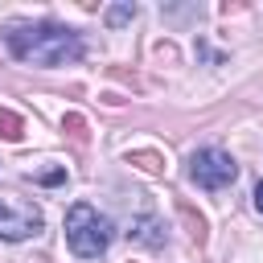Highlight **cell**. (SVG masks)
Wrapping results in <instances>:
<instances>
[{"label": "cell", "instance_id": "obj_1", "mask_svg": "<svg viewBox=\"0 0 263 263\" xmlns=\"http://www.w3.org/2000/svg\"><path fill=\"white\" fill-rule=\"evenodd\" d=\"M4 45L12 58L21 62H33L41 70H53V66H70L82 58V37L78 29L70 25H58V21H29V25H8L4 33Z\"/></svg>", "mask_w": 263, "mask_h": 263}, {"label": "cell", "instance_id": "obj_2", "mask_svg": "<svg viewBox=\"0 0 263 263\" xmlns=\"http://www.w3.org/2000/svg\"><path fill=\"white\" fill-rule=\"evenodd\" d=\"M111 238H115V230H111V222H107L95 205L74 201V205L66 210V242H70V251H74L78 259H99V255L111 247Z\"/></svg>", "mask_w": 263, "mask_h": 263}, {"label": "cell", "instance_id": "obj_3", "mask_svg": "<svg viewBox=\"0 0 263 263\" xmlns=\"http://www.w3.org/2000/svg\"><path fill=\"white\" fill-rule=\"evenodd\" d=\"M189 177L201 189H226L238 177V164H234V156L226 148H197L189 156Z\"/></svg>", "mask_w": 263, "mask_h": 263}, {"label": "cell", "instance_id": "obj_4", "mask_svg": "<svg viewBox=\"0 0 263 263\" xmlns=\"http://www.w3.org/2000/svg\"><path fill=\"white\" fill-rule=\"evenodd\" d=\"M45 218L37 205H25V210H12L8 201H0V238L4 242H25L33 234H41Z\"/></svg>", "mask_w": 263, "mask_h": 263}, {"label": "cell", "instance_id": "obj_5", "mask_svg": "<svg viewBox=\"0 0 263 263\" xmlns=\"http://www.w3.org/2000/svg\"><path fill=\"white\" fill-rule=\"evenodd\" d=\"M127 234H132V242H144V247H164V238H168L164 234V222L156 214H140Z\"/></svg>", "mask_w": 263, "mask_h": 263}, {"label": "cell", "instance_id": "obj_6", "mask_svg": "<svg viewBox=\"0 0 263 263\" xmlns=\"http://www.w3.org/2000/svg\"><path fill=\"white\" fill-rule=\"evenodd\" d=\"M177 214H181V222H185V234L197 242V247H205V238H210V230H205V218L185 201V197H177Z\"/></svg>", "mask_w": 263, "mask_h": 263}, {"label": "cell", "instance_id": "obj_7", "mask_svg": "<svg viewBox=\"0 0 263 263\" xmlns=\"http://www.w3.org/2000/svg\"><path fill=\"white\" fill-rule=\"evenodd\" d=\"M127 164L160 177V173H164V152H156V148H132V152H127Z\"/></svg>", "mask_w": 263, "mask_h": 263}, {"label": "cell", "instance_id": "obj_8", "mask_svg": "<svg viewBox=\"0 0 263 263\" xmlns=\"http://www.w3.org/2000/svg\"><path fill=\"white\" fill-rule=\"evenodd\" d=\"M136 12H140V8H136L132 0H119V4H111V8L103 12V21H107V29H123V25L136 21Z\"/></svg>", "mask_w": 263, "mask_h": 263}, {"label": "cell", "instance_id": "obj_9", "mask_svg": "<svg viewBox=\"0 0 263 263\" xmlns=\"http://www.w3.org/2000/svg\"><path fill=\"white\" fill-rule=\"evenodd\" d=\"M0 136H4L8 144H21V136H25V119H21L12 107H0Z\"/></svg>", "mask_w": 263, "mask_h": 263}, {"label": "cell", "instance_id": "obj_10", "mask_svg": "<svg viewBox=\"0 0 263 263\" xmlns=\"http://www.w3.org/2000/svg\"><path fill=\"white\" fill-rule=\"evenodd\" d=\"M62 132H70L78 144H86V119H82V115H66V119H62Z\"/></svg>", "mask_w": 263, "mask_h": 263}, {"label": "cell", "instance_id": "obj_11", "mask_svg": "<svg viewBox=\"0 0 263 263\" xmlns=\"http://www.w3.org/2000/svg\"><path fill=\"white\" fill-rule=\"evenodd\" d=\"M33 181H37V185H62V181H66V168H45V173H37Z\"/></svg>", "mask_w": 263, "mask_h": 263}, {"label": "cell", "instance_id": "obj_12", "mask_svg": "<svg viewBox=\"0 0 263 263\" xmlns=\"http://www.w3.org/2000/svg\"><path fill=\"white\" fill-rule=\"evenodd\" d=\"M255 210H259V214H263V181H259V185H255Z\"/></svg>", "mask_w": 263, "mask_h": 263}]
</instances>
